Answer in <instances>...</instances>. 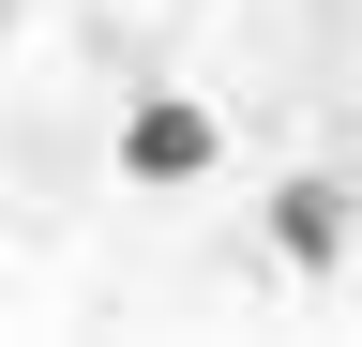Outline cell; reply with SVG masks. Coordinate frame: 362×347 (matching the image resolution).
Masks as SVG:
<instances>
[{
    "instance_id": "6da1fadb",
    "label": "cell",
    "mask_w": 362,
    "mask_h": 347,
    "mask_svg": "<svg viewBox=\"0 0 362 347\" xmlns=\"http://www.w3.org/2000/svg\"><path fill=\"white\" fill-rule=\"evenodd\" d=\"M226 166V121L197 91H136L121 106V182H211Z\"/></svg>"
},
{
    "instance_id": "7a4b0ae2",
    "label": "cell",
    "mask_w": 362,
    "mask_h": 347,
    "mask_svg": "<svg viewBox=\"0 0 362 347\" xmlns=\"http://www.w3.org/2000/svg\"><path fill=\"white\" fill-rule=\"evenodd\" d=\"M347 182H272V257L287 272H347Z\"/></svg>"
},
{
    "instance_id": "3957f363",
    "label": "cell",
    "mask_w": 362,
    "mask_h": 347,
    "mask_svg": "<svg viewBox=\"0 0 362 347\" xmlns=\"http://www.w3.org/2000/svg\"><path fill=\"white\" fill-rule=\"evenodd\" d=\"M0 30H16V0H0Z\"/></svg>"
}]
</instances>
